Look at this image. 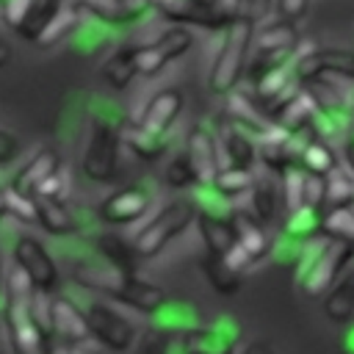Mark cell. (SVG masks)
Returning a JSON list of instances; mask_svg holds the SVG:
<instances>
[{
	"label": "cell",
	"mask_w": 354,
	"mask_h": 354,
	"mask_svg": "<svg viewBox=\"0 0 354 354\" xmlns=\"http://www.w3.org/2000/svg\"><path fill=\"white\" fill-rule=\"evenodd\" d=\"M227 116H230V124H238L241 130L252 133L254 138H263V136L271 133V127H274L271 116H268L266 111H260V108L254 105V100H252L249 94L238 91V88L227 94Z\"/></svg>",
	"instance_id": "ac0fdd59"
},
{
	"label": "cell",
	"mask_w": 354,
	"mask_h": 354,
	"mask_svg": "<svg viewBox=\"0 0 354 354\" xmlns=\"http://www.w3.org/2000/svg\"><path fill=\"white\" fill-rule=\"evenodd\" d=\"M271 11H274V0H243L238 19H246L252 25H260V22H266V17Z\"/></svg>",
	"instance_id": "ab89813d"
},
{
	"label": "cell",
	"mask_w": 354,
	"mask_h": 354,
	"mask_svg": "<svg viewBox=\"0 0 354 354\" xmlns=\"http://www.w3.org/2000/svg\"><path fill=\"white\" fill-rule=\"evenodd\" d=\"M199 216V205L194 199H174L160 207L133 238V249L138 257L160 254L177 235H183Z\"/></svg>",
	"instance_id": "3957f363"
},
{
	"label": "cell",
	"mask_w": 354,
	"mask_h": 354,
	"mask_svg": "<svg viewBox=\"0 0 354 354\" xmlns=\"http://www.w3.org/2000/svg\"><path fill=\"white\" fill-rule=\"evenodd\" d=\"M191 47H194V36H191V30L183 28V25H174V28L158 33L152 41L133 44L136 72L144 75V77H155V75L163 72L171 61L183 58Z\"/></svg>",
	"instance_id": "5b68a950"
},
{
	"label": "cell",
	"mask_w": 354,
	"mask_h": 354,
	"mask_svg": "<svg viewBox=\"0 0 354 354\" xmlns=\"http://www.w3.org/2000/svg\"><path fill=\"white\" fill-rule=\"evenodd\" d=\"M185 105V97L180 88L169 86V88H160L158 94H152L138 116V122L133 124V130L144 133V136H152V138H169L171 136V127L174 122L180 119V111Z\"/></svg>",
	"instance_id": "ba28073f"
},
{
	"label": "cell",
	"mask_w": 354,
	"mask_h": 354,
	"mask_svg": "<svg viewBox=\"0 0 354 354\" xmlns=\"http://www.w3.org/2000/svg\"><path fill=\"white\" fill-rule=\"evenodd\" d=\"M318 77L354 80V53L343 47H307L296 61V80L310 83Z\"/></svg>",
	"instance_id": "52a82bcc"
},
{
	"label": "cell",
	"mask_w": 354,
	"mask_h": 354,
	"mask_svg": "<svg viewBox=\"0 0 354 354\" xmlns=\"http://www.w3.org/2000/svg\"><path fill=\"white\" fill-rule=\"evenodd\" d=\"M304 141H299V136H290V133H285L282 127L274 124L271 133H266L263 138H257V160L268 171L285 174L288 169L299 166V152H301V144Z\"/></svg>",
	"instance_id": "5bb4252c"
},
{
	"label": "cell",
	"mask_w": 354,
	"mask_h": 354,
	"mask_svg": "<svg viewBox=\"0 0 354 354\" xmlns=\"http://www.w3.org/2000/svg\"><path fill=\"white\" fill-rule=\"evenodd\" d=\"M3 279H6V271H3V252H0V310H3V301H6V293H3Z\"/></svg>",
	"instance_id": "681fc988"
},
{
	"label": "cell",
	"mask_w": 354,
	"mask_h": 354,
	"mask_svg": "<svg viewBox=\"0 0 354 354\" xmlns=\"http://www.w3.org/2000/svg\"><path fill=\"white\" fill-rule=\"evenodd\" d=\"M36 224L41 230H47L50 235H69L77 230V221L72 216V210L64 202H50V199H39V218Z\"/></svg>",
	"instance_id": "484cf974"
},
{
	"label": "cell",
	"mask_w": 354,
	"mask_h": 354,
	"mask_svg": "<svg viewBox=\"0 0 354 354\" xmlns=\"http://www.w3.org/2000/svg\"><path fill=\"white\" fill-rule=\"evenodd\" d=\"M44 354H102V348H97V346H91V340L88 343H64V340H50L47 343V351Z\"/></svg>",
	"instance_id": "60d3db41"
},
{
	"label": "cell",
	"mask_w": 354,
	"mask_h": 354,
	"mask_svg": "<svg viewBox=\"0 0 354 354\" xmlns=\"http://www.w3.org/2000/svg\"><path fill=\"white\" fill-rule=\"evenodd\" d=\"M147 207H149V194L144 188L127 185L105 196V202L97 207V216L111 227H119V224L124 227L130 221H138L147 213Z\"/></svg>",
	"instance_id": "9a60e30c"
},
{
	"label": "cell",
	"mask_w": 354,
	"mask_h": 354,
	"mask_svg": "<svg viewBox=\"0 0 354 354\" xmlns=\"http://www.w3.org/2000/svg\"><path fill=\"white\" fill-rule=\"evenodd\" d=\"M218 152L227 158V166L252 169L257 163V138L238 124H227L218 133Z\"/></svg>",
	"instance_id": "44dd1931"
},
{
	"label": "cell",
	"mask_w": 354,
	"mask_h": 354,
	"mask_svg": "<svg viewBox=\"0 0 354 354\" xmlns=\"http://www.w3.org/2000/svg\"><path fill=\"white\" fill-rule=\"evenodd\" d=\"M343 158H346V163H348V171L354 174V138L346 141V147H343Z\"/></svg>",
	"instance_id": "bcb514c9"
},
{
	"label": "cell",
	"mask_w": 354,
	"mask_h": 354,
	"mask_svg": "<svg viewBox=\"0 0 354 354\" xmlns=\"http://www.w3.org/2000/svg\"><path fill=\"white\" fill-rule=\"evenodd\" d=\"M14 263L30 277L36 290L55 293V288H58V266L50 257V252L33 235L17 238V243H14Z\"/></svg>",
	"instance_id": "9c48e42d"
},
{
	"label": "cell",
	"mask_w": 354,
	"mask_h": 354,
	"mask_svg": "<svg viewBox=\"0 0 354 354\" xmlns=\"http://www.w3.org/2000/svg\"><path fill=\"white\" fill-rule=\"evenodd\" d=\"M279 194L285 199V210L288 213L304 207V169L293 166L285 174H279Z\"/></svg>",
	"instance_id": "1f68e13d"
},
{
	"label": "cell",
	"mask_w": 354,
	"mask_h": 354,
	"mask_svg": "<svg viewBox=\"0 0 354 354\" xmlns=\"http://www.w3.org/2000/svg\"><path fill=\"white\" fill-rule=\"evenodd\" d=\"M6 199H8V216H14L22 224H36L39 218V199L30 194H22L17 188H6Z\"/></svg>",
	"instance_id": "836d02e7"
},
{
	"label": "cell",
	"mask_w": 354,
	"mask_h": 354,
	"mask_svg": "<svg viewBox=\"0 0 354 354\" xmlns=\"http://www.w3.org/2000/svg\"><path fill=\"white\" fill-rule=\"evenodd\" d=\"M8 216V199H6V188H0V218Z\"/></svg>",
	"instance_id": "c3c4849f"
},
{
	"label": "cell",
	"mask_w": 354,
	"mask_h": 354,
	"mask_svg": "<svg viewBox=\"0 0 354 354\" xmlns=\"http://www.w3.org/2000/svg\"><path fill=\"white\" fill-rule=\"evenodd\" d=\"M69 191V177L64 169H58L55 174H50L39 188H36V199H50V202H64Z\"/></svg>",
	"instance_id": "8d00e7d4"
},
{
	"label": "cell",
	"mask_w": 354,
	"mask_h": 354,
	"mask_svg": "<svg viewBox=\"0 0 354 354\" xmlns=\"http://www.w3.org/2000/svg\"><path fill=\"white\" fill-rule=\"evenodd\" d=\"M39 3L41 0H3V19H6V25L19 30L28 22V17L39 8Z\"/></svg>",
	"instance_id": "d590c367"
},
{
	"label": "cell",
	"mask_w": 354,
	"mask_h": 354,
	"mask_svg": "<svg viewBox=\"0 0 354 354\" xmlns=\"http://www.w3.org/2000/svg\"><path fill=\"white\" fill-rule=\"evenodd\" d=\"M19 149H22L19 138L14 133H8V130L0 127V163H11L19 155Z\"/></svg>",
	"instance_id": "7bdbcfd3"
},
{
	"label": "cell",
	"mask_w": 354,
	"mask_h": 354,
	"mask_svg": "<svg viewBox=\"0 0 354 354\" xmlns=\"http://www.w3.org/2000/svg\"><path fill=\"white\" fill-rule=\"evenodd\" d=\"M202 271H205V277H207V282H210V288L216 290V293H221V296H232V293H238V288H241V277L238 274H232L224 263H221V257H216V254H205L202 257Z\"/></svg>",
	"instance_id": "f1b7e54d"
},
{
	"label": "cell",
	"mask_w": 354,
	"mask_h": 354,
	"mask_svg": "<svg viewBox=\"0 0 354 354\" xmlns=\"http://www.w3.org/2000/svg\"><path fill=\"white\" fill-rule=\"evenodd\" d=\"M58 169H61V155H58V149L44 147V149H39V152H36V155H33L17 174H14L11 188L36 196V188H39L50 174H55Z\"/></svg>",
	"instance_id": "ffe728a7"
},
{
	"label": "cell",
	"mask_w": 354,
	"mask_h": 354,
	"mask_svg": "<svg viewBox=\"0 0 354 354\" xmlns=\"http://www.w3.org/2000/svg\"><path fill=\"white\" fill-rule=\"evenodd\" d=\"M124 144V127L111 122L108 116H91L88 138L83 147L80 169L94 183H108L119 169V147Z\"/></svg>",
	"instance_id": "277c9868"
},
{
	"label": "cell",
	"mask_w": 354,
	"mask_h": 354,
	"mask_svg": "<svg viewBox=\"0 0 354 354\" xmlns=\"http://www.w3.org/2000/svg\"><path fill=\"white\" fill-rule=\"evenodd\" d=\"M307 8H310V0H274L277 17H285V19H290V22L301 19V17L307 14Z\"/></svg>",
	"instance_id": "b9f144b4"
},
{
	"label": "cell",
	"mask_w": 354,
	"mask_h": 354,
	"mask_svg": "<svg viewBox=\"0 0 354 354\" xmlns=\"http://www.w3.org/2000/svg\"><path fill=\"white\" fill-rule=\"evenodd\" d=\"M354 263V243L335 241V238H315L313 246H307L299 257L296 268V285L304 296L321 299L329 293V288L343 277V271Z\"/></svg>",
	"instance_id": "6da1fadb"
},
{
	"label": "cell",
	"mask_w": 354,
	"mask_h": 354,
	"mask_svg": "<svg viewBox=\"0 0 354 354\" xmlns=\"http://www.w3.org/2000/svg\"><path fill=\"white\" fill-rule=\"evenodd\" d=\"M8 61H11V44H6V41L0 39V69H3Z\"/></svg>",
	"instance_id": "7dc6e473"
},
{
	"label": "cell",
	"mask_w": 354,
	"mask_h": 354,
	"mask_svg": "<svg viewBox=\"0 0 354 354\" xmlns=\"http://www.w3.org/2000/svg\"><path fill=\"white\" fill-rule=\"evenodd\" d=\"M213 6L230 19V22H235L238 19V14H241V6H243V0H213Z\"/></svg>",
	"instance_id": "ee69618b"
},
{
	"label": "cell",
	"mask_w": 354,
	"mask_h": 354,
	"mask_svg": "<svg viewBox=\"0 0 354 354\" xmlns=\"http://www.w3.org/2000/svg\"><path fill=\"white\" fill-rule=\"evenodd\" d=\"M296 44H299V28L285 17H274L254 25V39H252L254 55H288Z\"/></svg>",
	"instance_id": "2e32d148"
},
{
	"label": "cell",
	"mask_w": 354,
	"mask_h": 354,
	"mask_svg": "<svg viewBox=\"0 0 354 354\" xmlns=\"http://www.w3.org/2000/svg\"><path fill=\"white\" fill-rule=\"evenodd\" d=\"M149 8L163 14L171 22H188V25H202V28H227L232 25L216 6L213 0H144Z\"/></svg>",
	"instance_id": "7c38bea8"
},
{
	"label": "cell",
	"mask_w": 354,
	"mask_h": 354,
	"mask_svg": "<svg viewBox=\"0 0 354 354\" xmlns=\"http://www.w3.org/2000/svg\"><path fill=\"white\" fill-rule=\"evenodd\" d=\"M86 315H88V326H91V337L102 346H108L111 351H127L136 340V326L122 315L116 313L113 307L102 304V301H94L86 307Z\"/></svg>",
	"instance_id": "30bf717a"
},
{
	"label": "cell",
	"mask_w": 354,
	"mask_h": 354,
	"mask_svg": "<svg viewBox=\"0 0 354 354\" xmlns=\"http://www.w3.org/2000/svg\"><path fill=\"white\" fill-rule=\"evenodd\" d=\"M326 205L329 207H346L354 205V180L348 171L335 169L326 177Z\"/></svg>",
	"instance_id": "d6a6232c"
},
{
	"label": "cell",
	"mask_w": 354,
	"mask_h": 354,
	"mask_svg": "<svg viewBox=\"0 0 354 354\" xmlns=\"http://www.w3.org/2000/svg\"><path fill=\"white\" fill-rule=\"evenodd\" d=\"M252 39H254V25L246 19H235L232 25L224 28L221 47H218V53L210 64V72H207V88L213 94H230L238 88L241 77L246 75Z\"/></svg>",
	"instance_id": "7a4b0ae2"
},
{
	"label": "cell",
	"mask_w": 354,
	"mask_h": 354,
	"mask_svg": "<svg viewBox=\"0 0 354 354\" xmlns=\"http://www.w3.org/2000/svg\"><path fill=\"white\" fill-rule=\"evenodd\" d=\"M348 138H354V133H351V136H348Z\"/></svg>",
	"instance_id": "f907efd6"
},
{
	"label": "cell",
	"mask_w": 354,
	"mask_h": 354,
	"mask_svg": "<svg viewBox=\"0 0 354 354\" xmlns=\"http://www.w3.org/2000/svg\"><path fill=\"white\" fill-rule=\"evenodd\" d=\"M138 72H136V55H133V47H122L119 53H113L108 61H105V66H102V77L108 80V86L111 88H127L130 86V80L136 77Z\"/></svg>",
	"instance_id": "4316f807"
},
{
	"label": "cell",
	"mask_w": 354,
	"mask_h": 354,
	"mask_svg": "<svg viewBox=\"0 0 354 354\" xmlns=\"http://www.w3.org/2000/svg\"><path fill=\"white\" fill-rule=\"evenodd\" d=\"M232 207L230 210H207V207H199V216H196V227H199V235L207 246L210 254L221 257L227 249L235 246V230H232V218H230Z\"/></svg>",
	"instance_id": "e0dca14e"
},
{
	"label": "cell",
	"mask_w": 354,
	"mask_h": 354,
	"mask_svg": "<svg viewBox=\"0 0 354 354\" xmlns=\"http://www.w3.org/2000/svg\"><path fill=\"white\" fill-rule=\"evenodd\" d=\"M155 321H163L160 332H188L196 326V318H194V307L191 304H171L166 301L160 313L152 315Z\"/></svg>",
	"instance_id": "4dcf8cb0"
},
{
	"label": "cell",
	"mask_w": 354,
	"mask_h": 354,
	"mask_svg": "<svg viewBox=\"0 0 354 354\" xmlns=\"http://www.w3.org/2000/svg\"><path fill=\"white\" fill-rule=\"evenodd\" d=\"M230 218H232V230H235V243L243 246L254 260H263L274 249V241L268 238L266 224H260L249 213V207H232Z\"/></svg>",
	"instance_id": "d6986e66"
},
{
	"label": "cell",
	"mask_w": 354,
	"mask_h": 354,
	"mask_svg": "<svg viewBox=\"0 0 354 354\" xmlns=\"http://www.w3.org/2000/svg\"><path fill=\"white\" fill-rule=\"evenodd\" d=\"M241 337V326L230 315H218L207 324H196L194 329L183 332L180 351L183 354H235Z\"/></svg>",
	"instance_id": "8992f818"
},
{
	"label": "cell",
	"mask_w": 354,
	"mask_h": 354,
	"mask_svg": "<svg viewBox=\"0 0 354 354\" xmlns=\"http://www.w3.org/2000/svg\"><path fill=\"white\" fill-rule=\"evenodd\" d=\"M238 354H274V348H271L268 343H263V340H254V343L243 346Z\"/></svg>",
	"instance_id": "f6af8a7d"
},
{
	"label": "cell",
	"mask_w": 354,
	"mask_h": 354,
	"mask_svg": "<svg viewBox=\"0 0 354 354\" xmlns=\"http://www.w3.org/2000/svg\"><path fill=\"white\" fill-rule=\"evenodd\" d=\"M321 235L354 243V205L346 207H329L321 218Z\"/></svg>",
	"instance_id": "83f0119b"
},
{
	"label": "cell",
	"mask_w": 354,
	"mask_h": 354,
	"mask_svg": "<svg viewBox=\"0 0 354 354\" xmlns=\"http://www.w3.org/2000/svg\"><path fill=\"white\" fill-rule=\"evenodd\" d=\"M299 166L310 174H321V177H329L335 169H340V160L335 155V149L321 141V138H307L301 144V152H299Z\"/></svg>",
	"instance_id": "603a6c76"
},
{
	"label": "cell",
	"mask_w": 354,
	"mask_h": 354,
	"mask_svg": "<svg viewBox=\"0 0 354 354\" xmlns=\"http://www.w3.org/2000/svg\"><path fill=\"white\" fill-rule=\"evenodd\" d=\"M183 152L188 155V163H191L194 177H196V185L210 188L213 180H216V174L221 171V163H218V155H221L218 152V138L207 127L194 124L191 133H188V138H185V149Z\"/></svg>",
	"instance_id": "8fae6325"
},
{
	"label": "cell",
	"mask_w": 354,
	"mask_h": 354,
	"mask_svg": "<svg viewBox=\"0 0 354 354\" xmlns=\"http://www.w3.org/2000/svg\"><path fill=\"white\" fill-rule=\"evenodd\" d=\"M254 171L252 169H241V166H221V171L216 174L210 191L221 199H238V196H249V191L254 188Z\"/></svg>",
	"instance_id": "cb8c5ba5"
},
{
	"label": "cell",
	"mask_w": 354,
	"mask_h": 354,
	"mask_svg": "<svg viewBox=\"0 0 354 354\" xmlns=\"http://www.w3.org/2000/svg\"><path fill=\"white\" fill-rule=\"evenodd\" d=\"M304 205L318 207V210L326 205V177L304 171Z\"/></svg>",
	"instance_id": "74e56055"
},
{
	"label": "cell",
	"mask_w": 354,
	"mask_h": 354,
	"mask_svg": "<svg viewBox=\"0 0 354 354\" xmlns=\"http://www.w3.org/2000/svg\"><path fill=\"white\" fill-rule=\"evenodd\" d=\"M324 313L335 324H348L354 318V263L324 296Z\"/></svg>",
	"instance_id": "7402d4cb"
},
{
	"label": "cell",
	"mask_w": 354,
	"mask_h": 354,
	"mask_svg": "<svg viewBox=\"0 0 354 354\" xmlns=\"http://www.w3.org/2000/svg\"><path fill=\"white\" fill-rule=\"evenodd\" d=\"M221 263H224V266H227L232 274L243 277V274H246V271H249V268H252L257 260H254V257H252V254H249L243 246H238V243H235L232 249H227V252L221 254Z\"/></svg>",
	"instance_id": "f35d334b"
},
{
	"label": "cell",
	"mask_w": 354,
	"mask_h": 354,
	"mask_svg": "<svg viewBox=\"0 0 354 354\" xmlns=\"http://www.w3.org/2000/svg\"><path fill=\"white\" fill-rule=\"evenodd\" d=\"M282 194H277V185L268 177H257L254 188L249 191V213L260 221V224H274L277 221V210H279V199Z\"/></svg>",
	"instance_id": "d4e9b609"
},
{
	"label": "cell",
	"mask_w": 354,
	"mask_h": 354,
	"mask_svg": "<svg viewBox=\"0 0 354 354\" xmlns=\"http://www.w3.org/2000/svg\"><path fill=\"white\" fill-rule=\"evenodd\" d=\"M100 249H102V257H105V263L108 266H116V268H122V271H130V274H136V249H133V243L127 246L122 238H116V235H102L100 241Z\"/></svg>",
	"instance_id": "f546056e"
},
{
	"label": "cell",
	"mask_w": 354,
	"mask_h": 354,
	"mask_svg": "<svg viewBox=\"0 0 354 354\" xmlns=\"http://www.w3.org/2000/svg\"><path fill=\"white\" fill-rule=\"evenodd\" d=\"M166 183H169L171 188H191V185H196V177H194V169H191L185 152L174 155V158L166 163Z\"/></svg>",
	"instance_id": "e575fe53"
},
{
	"label": "cell",
	"mask_w": 354,
	"mask_h": 354,
	"mask_svg": "<svg viewBox=\"0 0 354 354\" xmlns=\"http://www.w3.org/2000/svg\"><path fill=\"white\" fill-rule=\"evenodd\" d=\"M50 335L64 343L94 340L86 310H80L69 296H58V293L53 296V304H50Z\"/></svg>",
	"instance_id": "4fadbf2b"
}]
</instances>
